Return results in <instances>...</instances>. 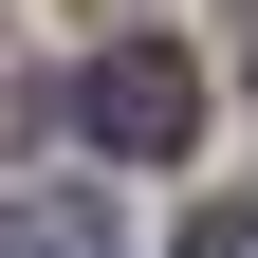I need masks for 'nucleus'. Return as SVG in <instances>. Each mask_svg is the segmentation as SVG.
<instances>
[{
	"mask_svg": "<svg viewBox=\"0 0 258 258\" xmlns=\"http://www.w3.org/2000/svg\"><path fill=\"white\" fill-rule=\"evenodd\" d=\"M184 111H203V74H184L166 37H111V55L74 74V129L111 148V166H129V148H184Z\"/></svg>",
	"mask_w": 258,
	"mask_h": 258,
	"instance_id": "f257e3e1",
	"label": "nucleus"
},
{
	"mask_svg": "<svg viewBox=\"0 0 258 258\" xmlns=\"http://www.w3.org/2000/svg\"><path fill=\"white\" fill-rule=\"evenodd\" d=\"M184 258H258V221H240V203H203V221H184Z\"/></svg>",
	"mask_w": 258,
	"mask_h": 258,
	"instance_id": "7ed1b4c3",
	"label": "nucleus"
},
{
	"mask_svg": "<svg viewBox=\"0 0 258 258\" xmlns=\"http://www.w3.org/2000/svg\"><path fill=\"white\" fill-rule=\"evenodd\" d=\"M92 240H111L92 203H0V258H92Z\"/></svg>",
	"mask_w": 258,
	"mask_h": 258,
	"instance_id": "f03ea898",
	"label": "nucleus"
}]
</instances>
